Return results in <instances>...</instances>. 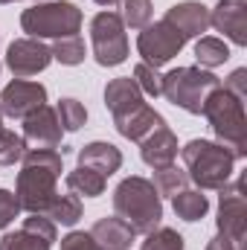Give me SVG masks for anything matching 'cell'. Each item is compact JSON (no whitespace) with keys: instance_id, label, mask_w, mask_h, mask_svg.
I'll return each instance as SVG.
<instances>
[{"instance_id":"36","label":"cell","mask_w":247,"mask_h":250,"mask_svg":"<svg viewBox=\"0 0 247 250\" xmlns=\"http://www.w3.org/2000/svg\"><path fill=\"white\" fill-rule=\"evenodd\" d=\"M93 3H99V6H117L120 0H93Z\"/></svg>"},{"instance_id":"31","label":"cell","mask_w":247,"mask_h":250,"mask_svg":"<svg viewBox=\"0 0 247 250\" xmlns=\"http://www.w3.org/2000/svg\"><path fill=\"white\" fill-rule=\"evenodd\" d=\"M134 82L143 90V96H163V76H160L157 67L140 62L134 67Z\"/></svg>"},{"instance_id":"1","label":"cell","mask_w":247,"mask_h":250,"mask_svg":"<svg viewBox=\"0 0 247 250\" xmlns=\"http://www.w3.org/2000/svg\"><path fill=\"white\" fill-rule=\"evenodd\" d=\"M23 166L18 172V187L15 198L21 204V209H26L29 215L38 212L44 215L50 201L59 195V178L64 172V160L56 148H26V154L21 157Z\"/></svg>"},{"instance_id":"40","label":"cell","mask_w":247,"mask_h":250,"mask_svg":"<svg viewBox=\"0 0 247 250\" xmlns=\"http://www.w3.org/2000/svg\"><path fill=\"white\" fill-rule=\"evenodd\" d=\"M0 70H3V64H0Z\"/></svg>"},{"instance_id":"23","label":"cell","mask_w":247,"mask_h":250,"mask_svg":"<svg viewBox=\"0 0 247 250\" xmlns=\"http://www.w3.org/2000/svg\"><path fill=\"white\" fill-rule=\"evenodd\" d=\"M50 221H56V224H64V227H73L79 218H82V201H79V195H56L53 201H50V207H47V212H44Z\"/></svg>"},{"instance_id":"18","label":"cell","mask_w":247,"mask_h":250,"mask_svg":"<svg viewBox=\"0 0 247 250\" xmlns=\"http://www.w3.org/2000/svg\"><path fill=\"white\" fill-rule=\"evenodd\" d=\"M145 105L143 102V90L137 87V82L131 76H123V79H111L108 87H105V108L111 111V117H123L128 111Z\"/></svg>"},{"instance_id":"20","label":"cell","mask_w":247,"mask_h":250,"mask_svg":"<svg viewBox=\"0 0 247 250\" xmlns=\"http://www.w3.org/2000/svg\"><path fill=\"white\" fill-rule=\"evenodd\" d=\"M64 181L73 195H84V198H99L108 187V178L99 175L96 169H87V166H76L73 172H67Z\"/></svg>"},{"instance_id":"26","label":"cell","mask_w":247,"mask_h":250,"mask_svg":"<svg viewBox=\"0 0 247 250\" xmlns=\"http://www.w3.org/2000/svg\"><path fill=\"white\" fill-rule=\"evenodd\" d=\"M50 53H53V59H56V62L67 64V67H76V64H82V62H84V56H87V50H84V41H82L79 35L59 38V41L50 47Z\"/></svg>"},{"instance_id":"11","label":"cell","mask_w":247,"mask_h":250,"mask_svg":"<svg viewBox=\"0 0 247 250\" xmlns=\"http://www.w3.org/2000/svg\"><path fill=\"white\" fill-rule=\"evenodd\" d=\"M53 62V53L44 41L38 38H15L6 50V67L18 76V79H26V76H35V73H44Z\"/></svg>"},{"instance_id":"12","label":"cell","mask_w":247,"mask_h":250,"mask_svg":"<svg viewBox=\"0 0 247 250\" xmlns=\"http://www.w3.org/2000/svg\"><path fill=\"white\" fill-rule=\"evenodd\" d=\"M23 123V140L26 146H35V148H59L62 146V123H59V114L56 108L50 105H41L38 111H32L29 117L21 120Z\"/></svg>"},{"instance_id":"22","label":"cell","mask_w":247,"mask_h":250,"mask_svg":"<svg viewBox=\"0 0 247 250\" xmlns=\"http://www.w3.org/2000/svg\"><path fill=\"white\" fill-rule=\"evenodd\" d=\"M195 59H198V67L212 70V67H221L230 59V47L215 35H201L195 41Z\"/></svg>"},{"instance_id":"24","label":"cell","mask_w":247,"mask_h":250,"mask_svg":"<svg viewBox=\"0 0 247 250\" xmlns=\"http://www.w3.org/2000/svg\"><path fill=\"white\" fill-rule=\"evenodd\" d=\"M154 189L160 198H175L178 192H184L186 184H189V175L186 169H178L175 163L172 166H163V169H154Z\"/></svg>"},{"instance_id":"39","label":"cell","mask_w":247,"mask_h":250,"mask_svg":"<svg viewBox=\"0 0 247 250\" xmlns=\"http://www.w3.org/2000/svg\"><path fill=\"white\" fill-rule=\"evenodd\" d=\"M12 3H15V0H12ZM38 3H44V0H38Z\"/></svg>"},{"instance_id":"13","label":"cell","mask_w":247,"mask_h":250,"mask_svg":"<svg viewBox=\"0 0 247 250\" xmlns=\"http://www.w3.org/2000/svg\"><path fill=\"white\" fill-rule=\"evenodd\" d=\"M178 151H181V146H178V137H175V131L169 125H160L145 140H140V157L151 169L172 166L175 157H178Z\"/></svg>"},{"instance_id":"33","label":"cell","mask_w":247,"mask_h":250,"mask_svg":"<svg viewBox=\"0 0 247 250\" xmlns=\"http://www.w3.org/2000/svg\"><path fill=\"white\" fill-rule=\"evenodd\" d=\"M62 250H105L90 233H84V230H73V233H67L62 239Z\"/></svg>"},{"instance_id":"34","label":"cell","mask_w":247,"mask_h":250,"mask_svg":"<svg viewBox=\"0 0 247 250\" xmlns=\"http://www.w3.org/2000/svg\"><path fill=\"white\" fill-rule=\"evenodd\" d=\"M224 87H227L233 96H239V99L245 102V99H247V70H245V67L233 70V73L224 79Z\"/></svg>"},{"instance_id":"2","label":"cell","mask_w":247,"mask_h":250,"mask_svg":"<svg viewBox=\"0 0 247 250\" xmlns=\"http://www.w3.org/2000/svg\"><path fill=\"white\" fill-rule=\"evenodd\" d=\"M201 114L215 134V143L224 146L236 160L247 154V117H245V102L233 96L224 84H218L206 99Z\"/></svg>"},{"instance_id":"8","label":"cell","mask_w":247,"mask_h":250,"mask_svg":"<svg viewBox=\"0 0 247 250\" xmlns=\"http://www.w3.org/2000/svg\"><path fill=\"white\" fill-rule=\"evenodd\" d=\"M218 236L230 239L236 250H247V207H245V178L218 189Z\"/></svg>"},{"instance_id":"7","label":"cell","mask_w":247,"mask_h":250,"mask_svg":"<svg viewBox=\"0 0 247 250\" xmlns=\"http://www.w3.org/2000/svg\"><path fill=\"white\" fill-rule=\"evenodd\" d=\"M90 44H93V59L102 67H120L128 59V35H125L123 18L111 9L93 15Z\"/></svg>"},{"instance_id":"10","label":"cell","mask_w":247,"mask_h":250,"mask_svg":"<svg viewBox=\"0 0 247 250\" xmlns=\"http://www.w3.org/2000/svg\"><path fill=\"white\" fill-rule=\"evenodd\" d=\"M41 105H47V87L41 82L15 79L0 93V111L3 117H12V120H23L32 111H38Z\"/></svg>"},{"instance_id":"32","label":"cell","mask_w":247,"mask_h":250,"mask_svg":"<svg viewBox=\"0 0 247 250\" xmlns=\"http://www.w3.org/2000/svg\"><path fill=\"white\" fill-rule=\"evenodd\" d=\"M21 215V204L12 189H0V230H6Z\"/></svg>"},{"instance_id":"14","label":"cell","mask_w":247,"mask_h":250,"mask_svg":"<svg viewBox=\"0 0 247 250\" xmlns=\"http://www.w3.org/2000/svg\"><path fill=\"white\" fill-rule=\"evenodd\" d=\"M186 41L189 38H201L206 29H209V9L198 0H184V3H175L166 9V18Z\"/></svg>"},{"instance_id":"17","label":"cell","mask_w":247,"mask_h":250,"mask_svg":"<svg viewBox=\"0 0 247 250\" xmlns=\"http://www.w3.org/2000/svg\"><path fill=\"white\" fill-rule=\"evenodd\" d=\"M79 166L96 169L99 175L111 178V175L120 172V166H123V151H120L114 143L93 140V143H87L84 148H79Z\"/></svg>"},{"instance_id":"4","label":"cell","mask_w":247,"mask_h":250,"mask_svg":"<svg viewBox=\"0 0 247 250\" xmlns=\"http://www.w3.org/2000/svg\"><path fill=\"white\" fill-rule=\"evenodd\" d=\"M181 154H184L186 175L198 184L201 192L221 189L224 184H230L236 157L224 146H218L212 140H189L181 148Z\"/></svg>"},{"instance_id":"21","label":"cell","mask_w":247,"mask_h":250,"mask_svg":"<svg viewBox=\"0 0 247 250\" xmlns=\"http://www.w3.org/2000/svg\"><path fill=\"white\" fill-rule=\"evenodd\" d=\"M172 207H175V215L178 218L195 224V221H201L209 212V198L201 189H184V192H178L172 198Z\"/></svg>"},{"instance_id":"5","label":"cell","mask_w":247,"mask_h":250,"mask_svg":"<svg viewBox=\"0 0 247 250\" xmlns=\"http://www.w3.org/2000/svg\"><path fill=\"white\" fill-rule=\"evenodd\" d=\"M84 23V15L76 3L70 0H44V3H35L32 9H23L21 15V29L29 35V38H70V35H79Z\"/></svg>"},{"instance_id":"37","label":"cell","mask_w":247,"mask_h":250,"mask_svg":"<svg viewBox=\"0 0 247 250\" xmlns=\"http://www.w3.org/2000/svg\"><path fill=\"white\" fill-rule=\"evenodd\" d=\"M0 128H3V111H0Z\"/></svg>"},{"instance_id":"38","label":"cell","mask_w":247,"mask_h":250,"mask_svg":"<svg viewBox=\"0 0 247 250\" xmlns=\"http://www.w3.org/2000/svg\"><path fill=\"white\" fill-rule=\"evenodd\" d=\"M0 3H12V0H0Z\"/></svg>"},{"instance_id":"30","label":"cell","mask_w":247,"mask_h":250,"mask_svg":"<svg viewBox=\"0 0 247 250\" xmlns=\"http://www.w3.org/2000/svg\"><path fill=\"white\" fill-rule=\"evenodd\" d=\"M151 0H123V23L131 29H145L151 23Z\"/></svg>"},{"instance_id":"28","label":"cell","mask_w":247,"mask_h":250,"mask_svg":"<svg viewBox=\"0 0 247 250\" xmlns=\"http://www.w3.org/2000/svg\"><path fill=\"white\" fill-rule=\"evenodd\" d=\"M186 242L184 236L172 227H154L151 233H145V242L140 250H184Z\"/></svg>"},{"instance_id":"16","label":"cell","mask_w":247,"mask_h":250,"mask_svg":"<svg viewBox=\"0 0 247 250\" xmlns=\"http://www.w3.org/2000/svg\"><path fill=\"white\" fill-rule=\"evenodd\" d=\"M117 125V131L123 134L125 140H131V143H140V140H145L154 128H160V125H166V120L151 108V105H140V108H134V111H128L123 117H117L114 120Z\"/></svg>"},{"instance_id":"9","label":"cell","mask_w":247,"mask_h":250,"mask_svg":"<svg viewBox=\"0 0 247 250\" xmlns=\"http://www.w3.org/2000/svg\"><path fill=\"white\" fill-rule=\"evenodd\" d=\"M184 44H186V38L169 23V21H157V23H148L145 29H140L137 53L143 56L145 64L163 67V64H169L181 50H184Z\"/></svg>"},{"instance_id":"6","label":"cell","mask_w":247,"mask_h":250,"mask_svg":"<svg viewBox=\"0 0 247 250\" xmlns=\"http://www.w3.org/2000/svg\"><path fill=\"white\" fill-rule=\"evenodd\" d=\"M221 84V79L212 70L204 67H175L163 76V96L184 108L186 114H201L204 99Z\"/></svg>"},{"instance_id":"27","label":"cell","mask_w":247,"mask_h":250,"mask_svg":"<svg viewBox=\"0 0 247 250\" xmlns=\"http://www.w3.org/2000/svg\"><path fill=\"white\" fill-rule=\"evenodd\" d=\"M56 114H59V123H62L64 131H79L82 125L87 123V108H84L79 99H73V96L59 99Z\"/></svg>"},{"instance_id":"19","label":"cell","mask_w":247,"mask_h":250,"mask_svg":"<svg viewBox=\"0 0 247 250\" xmlns=\"http://www.w3.org/2000/svg\"><path fill=\"white\" fill-rule=\"evenodd\" d=\"M90 236L102 245L105 250H128L137 242V233L131 224H125L120 215H111V218H99L93 227H90Z\"/></svg>"},{"instance_id":"35","label":"cell","mask_w":247,"mask_h":250,"mask_svg":"<svg viewBox=\"0 0 247 250\" xmlns=\"http://www.w3.org/2000/svg\"><path fill=\"white\" fill-rule=\"evenodd\" d=\"M206 250H236V248H233V242H230V239H224V236H215V239H209Z\"/></svg>"},{"instance_id":"29","label":"cell","mask_w":247,"mask_h":250,"mask_svg":"<svg viewBox=\"0 0 247 250\" xmlns=\"http://www.w3.org/2000/svg\"><path fill=\"white\" fill-rule=\"evenodd\" d=\"M26 154V140L9 128H0V166H15Z\"/></svg>"},{"instance_id":"3","label":"cell","mask_w":247,"mask_h":250,"mask_svg":"<svg viewBox=\"0 0 247 250\" xmlns=\"http://www.w3.org/2000/svg\"><path fill=\"white\" fill-rule=\"evenodd\" d=\"M114 212L123 218L125 224L134 227V233H151L154 227H160L163 218V198L157 195L154 184L148 178L131 175L120 181V187L114 189Z\"/></svg>"},{"instance_id":"15","label":"cell","mask_w":247,"mask_h":250,"mask_svg":"<svg viewBox=\"0 0 247 250\" xmlns=\"http://www.w3.org/2000/svg\"><path fill=\"white\" fill-rule=\"evenodd\" d=\"M209 26L224 32L236 47H247V23H245V0H218L209 12Z\"/></svg>"},{"instance_id":"25","label":"cell","mask_w":247,"mask_h":250,"mask_svg":"<svg viewBox=\"0 0 247 250\" xmlns=\"http://www.w3.org/2000/svg\"><path fill=\"white\" fill-rule=\"evenodd\" d=\"M50 248H53V242H47L44 236H38L26 227H21L15 233H6L0 239V250H50Z\"/></svg>"}]
</instances>
